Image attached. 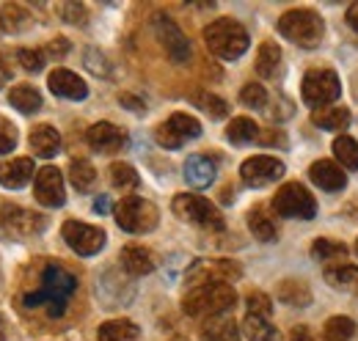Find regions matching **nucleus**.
<instances>
[{
    "instance_id": "6",
    "label": "nucleus",
    "mask_w": 358,
    "mask_h": 341,
    "mask_svg": "<svg viewBox=\"0 0 358 341\" xmlns=\"http://www.w3.org/2000/svg\"><path fill=\"white\" fill-rule=\"evenodd\" d=\"M47 228V217L31 210H22L17 204L0 201V237L17 240V237H34Z\"/></svg>"
},
{
    "instance_id": "7",
    "label": "nucleus",
    "mask_w": 358,
    "mask_h": 341,
    "mask_svg": "<svg viewBox=\"0 0 358 341\" xmlns=\"http://www.w3.org/2000/svg\"><path fill=\"white\" fill-rule=\"evenodd\" d=\"M116 215V223L119 228L130 231V234H146L157 226L160 215H157V207L146 198H138V196H130V198H122L119 207L113 210Z\"/></svg>"
},
{
    "instance_id": "31",
    "label": "nucleus",
    "mask_w": 358,
    "mask_h": 341,
    "mask_svg": "<svg viewBox=\"0 0 358 341\" xmlns=\"http://www.w3.org/2000/svg\"><path fill=\"white\" fill-rule=\"evenodd\" d=\"M243 331H245L248 341H281L278 328L270 325L268 319H262V317H251L248 314L245 322H243Z\"/></svg>"
},
{
    "instance_id": "27",
    "label": "nucleus",
    "mask_w": 358,
    "mask_h": 341,
    "mask_svg": "<svg viewBox=\"0 0 358 341\" xmlns=\"http://www.w3.org/2000/svg\"><path fill=\"white\" fill-rule=\"evenodd\" d=\"M312 259L314 261H322L328 267H339V261L348 259V248L345 242H336V240H314L312 245Z\"/></svg>"
},
{
    "instance_id": "28",
    "label": "nucleus",
    "mask_w": 358,
    "mask_h": 341,
    "mask_svg": "<svg viewBox=\"0 0 358 341\" xmlns=\"http://www.w3.org/2000/svg\"><path fill=\"white\" fill-rule=\"evenodd\" d=\"M141 331L138 325L130 322V319H110L99 328V336L96 341H138Z\"/></svg>"
},
{
    "instance_id": "16",
    "label": "nucleus",
    "mask_w": 358,
    "mask_h": 341,
    "mask_svg": "<svg viewBox=\"0 0 358 341\" xmlns=\"http://www.w3.org/2000/svg\"><path fill=\"white\" fill-rule=\"evenodd\" d=\"M86 140H89L91 149L99 152V154H116V152H122V149L127 146L124 129H119L116 124H110V122L94 124V127L86 132Z\"/></svg>"
},
{
    "instance_id": "53",
    "label": "nucleus",
    "mask_w": 358,
    "mask_h": 341,
    "mask_svg": "<svg viewBox=\"0 0 358 341\" xmlns=\"http://www.w3.org/2000/svg\"><path fill=\"white\" fill-rule=\"evenodd\" d=\"M356 254H358V240H356Z\"/></svg>"
},
{
    "instance_id": "41",
    "label": "nucleus",
    "mask_w": 358,
    "mask_h": 341,
    "mask_svg": "<svg viewBox=\"0 0 358 341\" xmlns=\"http://www.w3.org/2000/svg\"><path fill=\"white\" fill-rule=\"evenodd\" d=\"M270 311H273V303L265 292H251L248 295V314L251 317H262V319H268Z\"/></svg>"
},
{
    "instance_id": "11",
    "label": "nucleus",
    "mask_w": 358,
    "mask_h": 341,
    "mask_svg": "<svg viewBox=\"0 0 358 341\" xmlns=\"http://www.w3.org/2000/svg\"><path fill=\"white\" fill-rule=\"evenodd\" d=\"M61 234H64V242L78 256H94L105 248V231L99 226H89V223H80V220H66Z\"/></svg>"
},
{
    "instance_id": "8",
    "label": "nucleus",
    "mask_w": 358,
    "mask_h": 341,
    "mask_svg": "<svg viewBox=\"0 0 358 341\" xmlns=\"http://www.w3.org/2000/svg\"><path fill=\"white\" fill-rule=\"evenodd\" d=\"M273 210L281 217H295V220H312L317 215V201L314 196L298 182H289L284 187H278V193L273 196Z\"/></svg>"
},
{
    "instance_id": "54",
    "label": "nucleus",
    "mask_w": 358,
    "mask_h": 341,
    "mask_svg": "<svg viewBox=\"0 0 358 341\" xmlns=\"http://www.w3.org/2000/svg\"><path fill=\"white\" fill-rule=\"evenodd\" d=\"M0 83H3V78H0Z\"/></svg>"
},
{
    "instance_id": "25",
    "label": "nucleus",
    "mask_w": 358,
    "mask_h": 341,
    "mask_svg": "<svg viewBox=\"0 0 358 341\" xmlns=\"http://www.w3.org/2000/svg\"><path fill=\"white\" fill-rule=\"evenodd\" d=\"M8 102H11V108H17L20 113H36V110L42 108V94H39L34 85L20 83L8 91Z\"/></svg>"
},
{
    "instance_id": "50",
    "label": "nucleus",
    "mask_w": 358,
    "mask_h": 341,
    "mask_svg": "<svg viewBox=\"0 0 358 341\" xmlns=\"http://www.w3.org/2000/svg\"><path fill=\"white\" fill-rule=\"evenodd\" d=\"M259 140H262V143H278V146H284V138L275 135L273 129H268V135H259Z\"/></svg>"
},
{
    "instance_id": "19",
    "label": "nucleus",
    "mask_w": 358,
    "mask_h": 341,
    "mask_svg": "<svg viewBox=\"0 0 358 341\" xmlns=\"http://www.w3.org/2000/svg\"><path fill=\"white\" fill-rule=\"evenodd\" d=\"M34 176V160L31 157H17V160H3L0 163V184L8 190H20L31 182Z\"/></svg>"
},
{
    "instance_id": "14",
    "label": "nucleus",
    "mask_w": 358,
    "mask_h": 341,
    "mask_svg": "<svg viewBox=\"0 0 358 341\" xmlns=\"http://www.w3.org/2000/svg\"><path fill=\"white\" fill-rule=\"evenodd\" d=\"M240 176L248 187H265L270 182H275L278 176H284V163L278 157L259 154V157H251L240 166Z\"/></svg>"
},
{
    "instance_id": "38",
    "label": "nucleus",
    "mask_w": 358,
    "mask_h": 341,
    "mask_svg": "<svg viewBox=\"0 0 358 341\" xmlns=\"http://www.w3.org/2000/svg\"><path fill=\"white\" fill-rule=\"evenodd\" d=\"M190 99H193V105H199L201 110H207L213 119H224L226 113H229V105H226L221 96L210 94V91H196Z\"/></svg>"
},
{
    "instance_id": "47",
    "label": "nucleus",
    "mask_w": 358,
    "mask_h": 341,
    "mask_svg": "<svg viewBox=\"0 0 358 341\" xmlns=\"http://www.w3.org/2000/svg\"><path fill=\"white\" fill-rule=\"evenodd\" d=\"M119 102H122V105H127V108H133V113H143V102H141V99H135V96H130V94H122V96H119Z\"/></svg>"
},
{
    "instance_id": "3",
    "label": "nucleus",
    "mask_w": 358,
    "mask_h": 341,
    "mask_svg": "<svg viewBox=\"0 0 358 341\" xmlns=\"http://www.w3.org/2000/svg\"><path fill=\"white\" fill-rule=\"evenodd\" d=\"M278 34L284 39L295 42L298 47H303V50H314L322 42L325 25H322L320 14L312 8H292V11L278 17Z\"/></svg>"
},
{
    "instance_id": "29",
    "label": "nucleus",
    "mask_w": 358,
    "mask_h": 341,
    "mask_svg": "<svg viewBox=\"0 0 358 341\" xmlns=\"http://www.w3.org/2000/svg\"><path fill=\"white\" fill-rule=\"evenodd\" d=\"M325 281L336 289H345V292H353L358 295V267L353 264H339V267H328L325 270Z\"/></svg>"
},
{
    "instance_id": "45",
    "label": "nucleus",
    "mask_w": 358,
    "mask_h": 341,
    "mask_svg": "<svg viewBox=\"0 0 358 341\" xmlns=\"http://www.w3.org/2000/svg\"><path fill=\"white\" fill-rule=\"evenodd\" d=\"M89 69L91 72H96V75H110V69H108V64H105V58L99 55V52H89Z\"/></svg>"
},
{
    "instance_id": "26",
    "label": "nucleus",
    "mask_w": 358,
    "mask_h": 341,
    "mask_svg": "<svg viewBox=\"0 0 358 341\" xmlns=\"http://www.w3.org/2000/svg\"><path fill=\"white\" fill-rule=\"evenodd\" d=\"M312 122L317 124V127H322V129L342 132V129L350 127L353 116H350V110H348V108H322V110H314Z\"/></svg>"
},
{
    "instance_id": "51",
    "label": "nucleus",
    "mask_w": 358,
    "mask_h": 341,
    "mask_svg": "<svg viewBox=\"0 0 358 341\" xmlns=\"http://www.w3.org/2000/svg\"><path fill=\"white\" fill-rule=\"evenodd\" d=\"M292 341H314L312 333L306 331V328H295V333H292Z\"/></svg>"
},
{
    "instance_id": "1",
    "label": "nucleus",
    "mask_w": 358,
    "mask_h": 341,
    "mask_svg": "<svg viewBox=\"0 0 358 341\" xmlns=\"http://www.w3.org/2000/svg\"><path fill=\"white\" fill-rule=\"evenodd\" d=\"M78 292V275L69 273L61 261H47L39 273V286L25 292L22 298V305L25 308H39L45 305L47 317L58 319L66 314V305L72 295Z\"/></svg>"
},
{
    "instance_id": "18",
    "label": "nucleus",
    "mask_w": 358,
    "mask_h": 341,
    "mask_svg": "<svg viewBox=\"0 0 358 341\" xmlns=\"http://www.w3.org/2000/svg\"><path fill=\"white\" fill-rule=\"evenodd\" d=\"M215 176H218V166H215L213 157H207V154H190L185 160V179H187L190 187L204 190V187H210L215 182Z\"/></svg>"
},
{
    "instance_id": "20",
    "label": "nucleus",
    "mask_w": 358,
    "mask_h": 341,
    "mask_svg": "<svg viewBox=\"0 0 358 341\" xmlns=\"http://www.w3.org/2000/svg\"><path fill=\"white\" fill-rule=\"evenodd\" d=\"M309 176H312V182L320 190H328V193H336V190H342L348 184L345 170L339 168L336 163H331V160H317V163H312Z\"/></svg>"
},
{
    "instance_id": "24",
    "label": "nucleus",
    "mask_w": 358,
    "mask_h": 341,
    "mask_svg": "<svg viewBox=\"0 0 358 341\" xmlns=\"http://www.w3.org/2000/svg\"><path fill=\"white\" fill-rule=\"evenodd\" d=\"M31 25H34V17L28 8L17 6V3H6L0 8V28L6 34H25Z\"/></svg>"
},
{
    "instance_id": "39",
    "label": "nucleus",
    "mask_w": 358,
    "mask_h": 341,
    "mask_svg": "<svg viewBox=\"0 0 358 341\" xmlns=\"http://www.w3.org/2000/svg\"><path fill=\"white\" fill-rule=\"evenodd\" d=\"M110 182H113V187H119V190H133L138 187V170L133 166H127V163H113L110 166Z\"/></svg>"
},
{
    "instance_id": "48",
    "label": "nucleus",
    "mask_w": 358,
    "mask_h": 341,
    "mask_svg": "<svg viewBox=\"0 0 358 341\" xmlns=\"http://www.w3.org/2000/svg\"><path fill=\"white\" fill-rule=\"evenodd\" d=\"M348 25L358 34V3H353V6L348 8Z\"/></svg>"
},
{
    "instance_id": "2",
    "label": "nucleus",
    "mask_w": 358,
    "mask_h": 341,
    "mask_svg": "<svg viewBox=\"0 0 358 341\" xmlns=\"http://www.w3.org/2000/svg\"><path fill=\"white\" fill-rule=\"evenodd\" d=\"M234 303H237V292L231 284H199V286H190V292L182 300V308L190 317H204V314L215 317L234 308Z\"/></svg>"
},
{
    "instance_id": "49",
    "label": "nucleus",
    "mask_w": 358,
    "mask_h": 341,
    "mask_svg": "<svg viewBox=\"0 0 358 341\" xmlns=\"http://www.w3.org/2000/svg\"><path fill=\"white\" fill-rule=\"evenodd\" d=\"M108 210H110V201H108L105 196H99V198L94 201V212H96V215H105Z\"/></svg>"
},
{
    "instance_id": "21",
    "label": "nucleus",
    "mask_w": 358,
    "mask_h": 341,
    "mask_svg": "<svg viewBox=\"0 0 358 341\" xmlns=\"http://www.w3.org/2000/svg\"><path fill=\"white\" fill-rule=\"evenodd\" d=\"M119 261H122V270L130 273V275H146V273H152L157 267L155 254L149 248H143V245H127V248H122Z\"/></svg>"
},
{
    "instance_id": "37",
    "label": "nucleus",
    "mask_w": 358,
    "mask_h": 341,
    "mask_svg": "<svg viewBox=\"0 0 358 341\" xmlns=\"http://www.w3.org/2000/svg\"><path fill=\"white\" fill-rule=\"evenodd\" d=\"M334 154H336V160H339L345 168L358 170V143L350 135H339V138L334 140Z\"/></svg>"
},
{
    "instance_id": "46",
    "label": "nucleus",
    "mask_w": 358,
    "mask_h": 341,
    "mask_svg": "<svg viewBox=\"0 0 358 341\" xmlns=\"http://www.w3.org/2000/svg\"><path fill=\"white\" fill-rule=\"evenodd\" d=\"M47 52L52 55V58H64L66 52H69V42L64 39V36H58V39H52L50 47H47Z\"/></svg>"
},
{
    "instance_id": "33",
    "label": "nucleus",
    "mask_w": 358,
    "mask_h": 341,
    "mask_svg": "<svg viewBox=\"0 0 358 341\" xmlns=\"http://www.w3.org/2000/svg\"><path fill=\"white\" fill-rule=\"evenodd\" d=\"M248 228H251V234L257 237V240H262V242H273L275 237H278V228H275V223L268 217L265 210H251L248 212Z\"/></svg>"
},
{
    "instance_id": "43",
    "label": "nucleus",
    "mask_w": 358,
    "mask_h": 341,
    "mask_svg": "<svg viewBox=\"0 0 358 341\" xmlns=\"http://www.w3.org/2000/svg\"><path fill=\"white\" fill-rule=\"evenodd\" d=\"M58 11H61V17H64L66 22H72V25H86V22H89V11H86V6H80V3H64Z\"/></svg>"
},
{
    "instance_id": "52",
    "label": "nucleus",
    "mask_w": 358,
    "mask_h": 341,
    "mask_svg": "<svg viewBox=\"0 0 358 341\" xmlns=\"http://www.w3.org/2000/svg\"><path fill=\"white\" fill-rule=\"evenodd\" d=\"M6 339V333H3V319H0V341Z\"/></svg>"
},
{
    "instance_id": "4",
    "label": "nucleus",
    "mask_w": 358,
    "mask_h": 341,
    "mask_svg": "<svg viewBox=\"0 0 358 341\" xmlns=\"http://www.w3.org/2000/svg\"><path fill=\"white\" fill-rule=\"evenodd\" d=\"M204 44L213 55H218L224 61H234L248 50V34L240 22L224 17L204 28Z\"/></svg>"
},
{
    "instance_id": "10",
    "label": "nucleus",
    "mask_w": 358,
    "mask_h": 341,
    "mask_svg": "<svg viewBox=\"0 0 358 341\" xmlns=\"http://www.w3.org/2000/svg\"><path fill=\"white\" fill-rule=\"evenodd\" d=\"M152 28H155L157 42L163 44V50L169 52V58L174 64H187L190 61V55H193L190 52V42H187V36L182 34V28H179L169 14H155Z\"/></svg>"
},
{
    "instance_id": "12",
    "label": "nucleus",
    "mask_w": 358,
    "mask_h": 341,
    "mask_svg": "<svg viewBox=\"0 0 358 341\" xmlns=\"http://www.w3.org/2000/svg\"><path fill=\"white\" fill-rule=\"evenodd\" d=\"M243 273L234 261L226 259H207V261H196L187 270V286H199V284H231L237 281Z\"/></svg>"
},
{
    "instance_id": "40",
    "label": "nucleus",
    "mask_w": 358,
    "mask_h": 341,
    "mask_svg": "<svg viewBox=\"0 0 358 341\" xmlns=\"http://www.w3.org/2000/svg\"><path fill=\"white\" fill-rule=\"evenodd\" d=\"M240 102L248 108H265L268 105V91L259 83H245L240 91Z\"/></svg>"
},
{
    "instance_id": "30",
    "label": "nucleus",
    "mask_w": 358,
    "mask_h": 341,
    "mask_svg": "<svg viewBox=\"0 0 358 341\" xmlns=\"http://www.w3.org/2000/svg\"><path fill=\"white\" fill-rule=\"evenodd\" d=\"M257 75L259 78H275L278 75V69H281V50H278V44L273 42H265L259 47V52H257Z\"/></svg>"
},
{
    "instance_id": "36",
    "label": "nucleus",
    "mask_w": 358,
    "mask_h": 341,
    "mask_svg": "<svg viewBox=\"0 0 358 341\" xmlns=\"http://www.w3.org/2000/svg\"><path fill=\"white\" fill-rule=\"evenodd\" d=\"M356 336V322L348 319V317H331L325 322V331H322V339L325 341H350Z\"/></svg>"
},
{
    "instance_id": "13",
    "label": "nucleus",
    "mask_w": 358,
    "mask_h": 341,
    "mask_svg": "<svg viewBox=\"0 0 358 341\" xmlns=\"http://www.w3.org/2000/svg\"><path fill=\"white\" fill-rule=\"evenodd\" d=\"M201 135V124H199V119H193V116H187V113H174L169 122H163L157 132H155V138H157V143L163 146V149H179L185 140H190V138H199Z\"/></svg>"
},
{
    "instance_id": "23",
    "label": "nucleus",
    "mask_w": 358,
    "mask_h": 341,
    "mask_svg": "<svg viewBox=\"0 0 358 341\" xmlns=\"http://www.w3.org/2000/svg\"><path fill=\"white\" fill-rule=\"evenodd\" d=\"M201 341H240L237 322L229 314L207 317L204 325H201Z\"/></svg>"
},
{
    "instance_id": "34",
    "label": "nucleus",
    "mask_w": 358,
    "mask_h": 341,
    "mask_svg": "<svg viewBox=\"0 0 358 341\" xmlns=\"http://www.w3.org/2000/svg\"><path fill=\"white\" fill-rule=\"evenodd\" d=\"M226 138H229L231 143H240V146H243V143L259 140V127H257V122L240 116V119H234V122L226 127Z\"/></svg>"
},
{
    "instance_id": "42",
    "label": "nucleus",
    "mask_w": 358,
    "mask_h": 341,
    "mask_svg": "<svg viewBox=\"0 0 358 341\" xmlns=\"http://www.w3.org/2000/svg\"><path fill=\"white\" fill-rule=\"evenodd\" d=\"M17 61L25 72H39L45 66V52L42 50H20L17 52Z\"/></svg>"
},
{
    "instance_id": "15",
    "label": "nucleus",
    "mask_w": 358,
    "mask_h": 341,
    "mask_svg": "<svg viewBox=\"0 0 358 341\" xmlns=\"http://www.w3.org/2000/svg\"><path fill=\"white\" fill-rule=\"evenodd\" d=\"M34 196L39 204L45 207H64L66 201V193H64V176L55 166H47L36 173V184H34Z\"/></svg>"
},
{
    "instance_id": "44",
    "label": "nucleus",
    "mask_w": 358,
    "mask_h": 341,
    "mask_svg": "<svg viewBox=\"0 0 358 341\" xmlns=\"http://www.w3.org/2000/svg\"><path fill=\"white\" fill-rule=\"evenodd\" d=\"M14 146H17V127L0 116V154L14 152Z\"/></svg>"
},
{
    "instance_id": "35",
    "label": "nucleus",
    "mask_w": 358,
    "mask_h": 341,
    "mask_svg": "<svg viewBox=\"0 0 358 341\" xmlns=\"http://www.w3.org/2000/svg\"><path fill=\"white\" fill-rule=\"evenodd\" d=\"M69 179L80 193H89L91 187L96 184V170L89 160H72L69 163Z\"/></svg>"
},
{
    "instance_id": "17",
    "label": "nucleus",
    "mask_w": 358,
    "mask_h": 341,
    "mask_svg": "<svg viewBox=\"0 0 358 341\" xmlns=\"http://www.w3.org/2000/svg\"><path fill=\"white\" fill-rule=\"evenodd\" d=\"M47 85L55 96L61 99H72V102H80L89 96V85L80 75L69 72V69H52L50 78H47Z\"/></svg>"
},
{
    "instance_id": "9",
    "label": "nucleus",
    "mask_w": 358,
    "mask_h": 341,
    "mask_svg": "<svg viewBox=\"0 0 358 341\" xmlns=\"http://www.w3.org/2000/svg\"><path fill=\"white\" fill-rule=\"evenodd\" d=\"M342 85L334 69H312L303 78V102L312 108H325L328 102L339 99Z\"/></svg>"
},
{
    "instance_id": "22",
    "label": "nucleus",
    "mask_w": 358,
    "mask_h": 341,
    "mask_svg": "<svg viewBox=\"0 0 358 341\" xmlns=\"http://www.w3.org/2000/svg\"><path fill=\"white\" fill-rule=\"evenodd\" d=\"M28 143H31V152H34L36 157L50 160V157H55L58 149H61V132L52 127V124H36V127L31 129Z\"/></svg>"
},
{
    "instance_id": "32",
    "label": "nucleus",
    "mask_w": 358,
    "mask_h": 341,
    "mask_svg": "<svg viewBox=\"0 0 358 341\" xmlns=\"http://www.w3.org/2000/svg\"><path fill=\"white\" fill-rule=\"evenodd\" d=\"M278 300L287 303V305L301 308V305L312 303V292H309V286L303 281H281L278 284Z\"/></svg>"
},
{
    "instance_id": "5",
    "label": "nucleus",
    "mask_w": 358,
    "mask_h": 341,
    "mask_svg": "<svg viewBox=\"0 0 358 341\" xmlns=\"http://www.w3.org/2000/svg\"><path fill=\"white\" fill-rule=\"evenodd\" d=\"M171 210L179 220L193 223L199 228H210V231H224V215L218 212V207L201 196H190V193H179L174 196Z\"/></svg>"
}]
</instances>
